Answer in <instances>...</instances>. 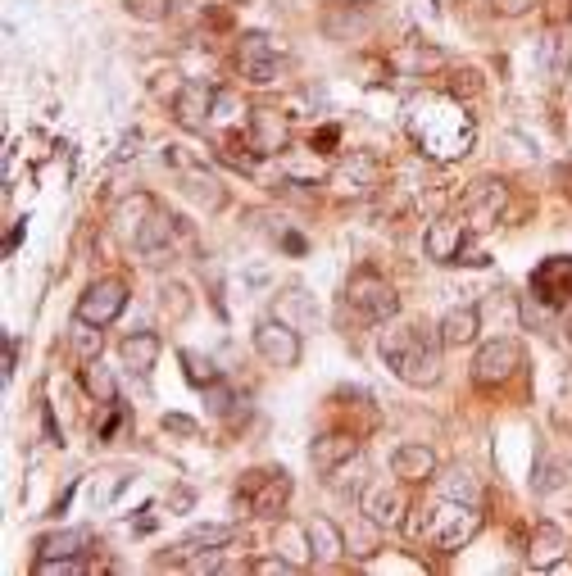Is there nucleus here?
I'll list each match as a JSON object with an SVG mask.
<instances>
[{
  "mask_svg": "<svg viewBox=\"0 0 572 576\" xmlns=\"http://www.w3.org/2000/svg\"><path fill=\"white\" fill-rule=\"evenodd\" d=\"M377 350H382V363L395 372V377L405 381V386H436L441 381V332L427 323H386L382 341H377Z\"/></svg>",
  "mask_w": 572,
  "mask_h": 576,
  "instance_id": "f257e3e1",
  "label": "nucleus"
},
{
  "mask_svg": "<svg viewBox=\"0 0 572 576\" xmlns=\"http://www.w3.org/2000/svg\"><path fill=\"white\" fill-rule=\"evenodd\" d=\"M409 132L418 150L432 159H459L473 146V118L464 114L459 96H423L409 105Z\"/></svg>",
  "mask_w": 572,
  "mask_h": 576,
  "instance_id": "f03ea898",
  "label": "nucleus"
},
{
  "mask_svg": "<svg viewBox=\"0 0 572 576\" xmlns=\"http://www.w3.org/2000/svg\"><path fill=\"white\" fill-rule=\"evenodd\" d=\"M405 527L418 545H432L436 554H454L482 531V513H477V504H464V499L432 495L427 504L409 508Z\"/></svg>",
  "mask_w": 572,
  "mask_h": 576,
  "instance_id": "7ed1b4c3",
  "label": "nucleus"
},
{
  "mask_svg": "<svg viewBox=\"0 0 572 576\" xmlns=\"http://www.w3.org/2000/svg\"><path fill=\"white\" fill-rule=\"evenodd\" d=\"M423 250L436 264H486V254L473 245V227L464 218H436L423 232Z\"/></svg>",
  "mask_w": 572,
  "mask_h": 576,
  "instance_id": "20e7f679",
  "label": "nucleus"
},
{
  "mask_svg": "<svg viewBox=\"0 0 572 576\" xmlns=\"http://www.w3.org/2000/svg\"><path fill=\"white\" fill-rule=\"evenodd\" d=\"M346 300L364 323H391L395 313H400V295H395V286L386 282V277H377L373 268H359V273L350 277Z\"/></svg>",
  "mask_w": 572,
  "mask_h": 576,
  "instance_id": "39448f33",
  "label": "nucleus"
},
{
  "mask_svg": "<svg viewBox=\"0 0 572 576\" xmlns=\"http://www.w3.org/2000/svg\"><path fill=\"white\" fill-rule=\"evenodd\" d=\"M291 499V477L282 468H264V472H246L237 490V508L246 513H259V518H277Z\"/></svg>",
  "mask_w": 572,
  "mask_h": 576,
  "instance_id": "423d86ee",
  "label": "nucleus"
},
{
  "mask_svg": "<svg viewBox=\"0 0 572 576\" xmlns=\"http://www.w3.org/2000/svg\"><path fill=\"white\" fill-rule=\"evenodd\" d=\"M504 205H509V186L495 182V177H482V182H473L464 196H459V218H464L473 232H482V227L500 223Z\"/></svg>",
  "mask_w": 572,
  "mask_h": 576,
  "instance_id": "0eeeda50",
  "label": "nucleus"
},
{
  "mask_svg": "<svg viewBox=\"0 0 572 576\" xmlns=\"http://www.w3.org/2000/svg\"><path fill=\"white\" fill-rule=\"evenodd\" d=\"M237 64H241V78L255 82V87H273L277 73H282V55H277V46L264 32H250V37L237 41Z\"/></svg>",
  "mask_w": 572,
  "mask_h": 576,
  "instance_id": "6e6552de",
  "label": "nucleus"
},
{
  "mask_svg": "<svg viewBox=\"0 0 572 576\" xmlns=\"http://www.w3.org/2000/svg\"><path fill=\"white\" fill-rule=\"evenodd\" d=\"M518 368H523V345L509 341V336H500V341H491V345L477 350L473 381L477 386H500V381H509Z\"/></svg>",
  "mask_w": 572,
  "mask_h": 576,
  "instance_id": "1a4fd4ad",
  "label": "nucleus"
},
{
  "mask_svg": "<svg viewBox=\"0 0 572 576\" xmlns=\"http://www.w3.org/2000/svg\"><path fill=\"white\" fill-rule=\"evenodd\" d=\"M359 513H364L373 527L391 531V527H400V522H405L409 499H405V490L395 486V481H373V486L359 495Z\"/></svg>",
  "mask_w": 572,
  "mask_h": 576,
  "instance_id": "9d476101",
  "label": "nucleus"
},
{
  "mask_svg": "<svg viewBox=\"0 0 572 576\" xmlns=\"http://www.w3.org/2000/svg\"><path fill=\"white\" fill-rule=\"evenodd\" d=\"M178 236H187V223L182 218H173V214H150V223L137 232V254L146 259V264H168L173 259V245H178Z\"/></svg>",
  "mask_w": 572,
  "mask_h": 576,
  "instance_id": "9b49d317",
  "label": "nucleus"
},
{
  "mask_svg": "<svg viewBox=\"0 0 572 576\" xmlns=\"http://www.w3.org/2000/svg\"><path fill=\"white\" fill-rule=\"evenodd\" d=\"M123 304H128V286H123L119 277H100V282H91L87 291H82L78 318H87V323H96V327H109L123 313Z\"/></svg>",
  "mask_w": 572,
  "mask_h": 576,
  "instance_id": "f8f14e48",
  "label": "nucleus"
},
{
  "mask_svg": "<svg viewBox=\"0 0 572 576\" xmlns=\"http://www.w3.org/2000/svg\"><path fill=\"white\" fill-rule=\"evenodd\" d=\"M255 350H259V359H268L273 368H296L300 363V332L286 327L282 318H264V323L255 327Z\"/></svg>",
  "mask_w": 572,
  "mask_h": 576,
  "instance_id": "ddd939ff",
  "label": "nucleus"
},
{
  "mask_svg": "<svg viewBox=\"0 0 572 576\" xmlns=\"http://www.w3.org/2000/svg\"><path fill=\"white\" fill-rule=\"evenodd\" d=\"M572 295V259H545L541 268L532 273V304L541 309H563Z\"/></svg>",
  "mask_w": 572,
  "mask_h": 576,
  "instance_id": "4468645a",
  "label": "nucleus"
},
{
  "mask_svg": "<svg viewBox=\"0 0 572 576\" xmlns=\"http://www.w3.org/2000/svg\"><path fill=\"white\" fill-rule=\"evenodd\" d=\"M377 186H382V168H377L373 155H350L346 164L332 173V191H336V196L364 200V196H373Z\"/></svg>",
  "mask_w": 572,
  "mask_h": 576,
  "instance_id": "2eb2a0df",
  "label": "nucleus"
},
{
  "mask_svg": "<svg viewBox=\"0 0 572 576\" xmlns=\"http://www.w3.org/2000/svg\"><path fill=\"white\" fill-rule=\"evenodd\" d=\"M246 141L255 155H282L286 141H291V123L277 109H255L246 123Z\"/></svg>",
  "mask_w": 572,
  "mask_h": 576,
  "instance_id": "dca6fc26",
  "label": "nucleus"
},
{
  "mask_svg": "<svg viewBox=\"0 0 572 576\" xmlns=\"http://www.w3.org/2000/svg\"><path fill=\"white\" fill-rule=\"evenodd\" d=\"M214 96L205 82H182V91L173 96V118H178L187 132H205L209 118H214Z\"/></svg>",
  "mask_w": 572,
  "mask_h": 576,
  "instance_id": "f3484780",
  "label": "nucleus"
},
{
  "mask_svg": "<svg viewBox=\"0 0 572 576\" xmlns=\"http://www.w3.org/2000/svg\"><path fill=\"white\" fill-rule=\"evenodd\" d=\"M350 459H359V440L346 436V431H327V436H318L314 445H309V463H314L318 472H336Z\"/></svg>",
  "mask_w": 572,
  "mask_h": 576,
  "instance_id": "a211bd4d",
  "label": "nucleus"
},
{
  "mask_svg": "<svg viewBox=\"0 0 572 576\" xmlns=\"http://www.w3.org/2000/svg\"><path fill=\"white\" fill-rule=\"evenodd\" d=\"M441 341H445V350H459V345H473L477 341V332H482V309L477 304H459V309H450L441 318Z\"/></svg>",
  "mask_w": 572,
  "mask_h": 576,
  "instance_id": "6ab92c4d",
  "label": "nucleus"
},
{
  "mask_svg": "<svg viewBox=\"0 0 572 576\" xmlns=\"http://www.w3.org/2000/svg\"><path fill=\"white\" fill-rule=\"evenodd\" d=\"M232 540H237V527H196L178 549H173V554L164 558V563H191V558L209 554V549H227Z\"/></svg>",
  "mask_w": 572,
  "mask_h": 576,
  "instance_id": "aec40b11",
  "label": "nucleus"
},
{
  "mask_svg": "<svg viewBox=\"0 0 572 576\" xmlns=\"http://www.w3.org/2000/svg\"><path fill=\"white\" fill-rule=\"evenodd\" d=\"M305 527H309V549H314V563H323V567L341 563V554H346V531L336 527L332 518H309Z\"/></svg>",
  "mask_w": 572,
  "mask_h": 576,
  "instance_id": "412c9836",
  "label": "nucleus"
},
{
  "mask_svg": "<svg viewBox=\"0 0 572 576\" xmlns=\"http://www.w3.org/2000/svg\"><path fill=\"white\" fill-rule=\"evenodd\" d=\"M391 472L395 481H432L436 477V454L427 445H400L391 454Z\"/></svg>",
  "mask_w": 572,
  "mask_h": 576,
  "instance_id": "4be33fe9",
  "label": "nucleus"
},
{
  "mask_svg": "<svg viewBox=\"0 0 572 576\" xmlns=\"http://www.w3.org/2000/svg\"><path fill=\"white\" fill-rule=\"evenodd\" d=\"M432 495H445V499H464V504H482V490H477V477L468 468H441L432 477Z\"/></svg>",
  "mask_w": 572,
  "mask_h": 576,
  "instance_id": "5701e85b",
  "label": "nucleus"
},
{
  "mask_svg": "<svg viewBox=\"0 0 572 576\" xmlns=\"http://www.w3.org/2000/svg\"><path fill=\"white\" fill-rule=\"evenodd\" d=\"M182 191H187L191 200H200L205 209H223V200H227L223 182H218L214 173H205L200 164H187V168H182Z\"/></svg>",
  "mask_w": 572,
  "mask_h": 576,
  "instance_id": "b1692460",
  "label": "nucleus"
},
{
  "mask_svg": "<svg viewBox=\"0 0 572 576\" xmlns=\"http://www.w3.org/2000/svg\"><path fill=\"white\" fill-rule=\"evenodd\" d=\"M159 350H164V341H159L155 332H132V336H123V345H119L123 363H128V368H137V372H150V368H155Z\"/></svg>",
  "mask_w": 572,
  "mask_h": 576,
  "instance_id": "393cba45",
  "label": "nucleus"
},
{
  "mask_svg": "<svg viewBox=\"0 0 572 576\" xmlns=\"http://www.w3.org/2000/svg\"><path fill=\"white\" fill-rule=\"evenodd\" d=\"M91 549V531H55L37 545V563H50V558H78Z\"/></svg>",
  "mask_w": 572,
  "mask_h": 576,
  "instance_id": "a878e982",
  "label": "nucleus"
},
{
  "mask_svg": "<svg viewBox=\"0 0 572 576\" xmlns=\"http://www.w3.org/2000/svg\"><path fill=\"white\" fill-rule=\"evenodd\" d=\"M82 386L96 395V404H119V381H114V372L100 359H91L87 368H82Z\"/></svg>",
  "mask_w": 572,
  "mask_h": 576,
  "instance_id": "bb28decb",
  "label": "nucleus"
},
{
  "mask_svg": "<svg viewBox=\"0 0 572 576\" xmlns=\"http://www.w3.org/2000/svg\"><path fill=\"white\" fill-rule=\"evenodd\" d=\"M150 214H155V200L150 196H132L119 205V214H114V223H119V232H128L132 241H137V232L150 223Z\"/></svg>",
  "mask_w": 572,
  "mask_h": 576,
  "instance_id": "cd10ccee",
  "label": "nucleus"
},
{
  "mask_svg": "<svg viewBox=\"0 0 572 576\" xmlns=\"http://www.w3.org/2000/svg\"><path fill=\"white\" fill-rule=\"evenodd\" d=\"M300 540H309V527H296V522H282L277 527V554L291 558L296 567H305L314 558V549H300Z\"/></svg>",
  "mask_w": 572,
  "mask_h": 576,
  "instance_id": "c85d7f7f",
  "label": "nucleus"
},
{
  "mask_svg": "<svg viewBox=\"0 0 572 576\" xmlns=\"http://www.w3.org/2000/svg\"><path fill=\"white\" fill-rule=\"evenodd\" d=\"M69 350L78 354L82 363L100 359V327L87 323V318H73V332H69Z\"/></svg>",
  "mask_w": 572,
  "mask_h": 576,
  "instance_id": "c756f323",
  "label": "nucleus"
},
{
  "mask_svg": "<svg viewBox=\"0 0 572 576\" xmlns=\"http://www.w3.org/2000/svg\"><path fill=\"white\" fill-rule=\"evenodd\" d=\"M563 545H568V540H563V531H559V527H550V522H545V527H536V540H532V563H536V567H554V558L563 554Z\"/></svg>",
  "mask_w": 572,
  "mask_h": 576,
  "instance_id": "7c9ffc66",
  "label": "nucleus"
},
{
  "mask_svg": "<svg viewBox=\"0 0 572 576\" xmlns=\"http://www.w3.org/2000/svg\"><path fill=\"white\" fill-rule=\"evenodd\" d=\"M159 313H164V318H173V323H178V318H187V313H191L187 286H178V282H164V286H159Z\"/></svg>",
  "mask_w": 572,
  "mask_h": 576,
  "instance_id": "2f4dec72",
  "label": "nucleus"
},
{
  "mask_svg": "<svg viewBox=\"0 0 572 576\" xmlns=\"http://www.w3.org/2000/svg\"><path fill=\"white\" fill-rule=\"evenodd\" d=\"M123 5H128V14L141 23H164L168 10H173V0H123Z\"/></svg>",
  "mask_w": 572,
  "mask_h": 576,
  "instance_id": "473e14b6",
  "label": "nucleus"
},
{
  "mask_svg": "<svg viewBox=\"0 0 572 576\" xmlns=\"http://www.w3.org/2000/svg\"><path fill=\"white\" fill-rule=\"evenodd\" d=\"M563 472H568V468H559V463H541V477H536V495H550V490L563 481Z\"/></svg>",
  "mask_w": 572,
  "mask_h": 576,
  "instance_id": "72a5a7b5",
  "label": "nucleus"
},
{
  "mask_svg": "<svg viewBox=\"0 0 572 576\" xmlns=\"http://www.w3.org/2000/svg\"><path fill=\"white\" fill-rule=\"evenodd\" d=\"M164 431H178V436H196V422H191V418H178V413H173V418H164Z\"/></svg>",
  "mask_w": 572,
  "mask_h": 576,
  "instance_id": "f704fd0d",
  "label": "nucleus"
},
{
  "mask_svg": "<svg viewBox=\"0 0 572 576\" xmlns=\"http://www.w3.org/2000/svg\"><path fill=\"white\" fill-rule=\"evenodd\" d=\"M495 5H500V14H527L536 0H495Z\"/></svg>",
  "mask_w": 572,
  "mask_h": 576,
  "instance_id": "c9c22d12",
  "label": "nucleus"
},
{
  "mask_svg": "<svg viewBox=\"0 0 572 576\" xmlns=\"http://www.w3.org/2000/svg\"><path fill=\"white\" fill-rule=\"evenodd\" d=\"M568 341H572V318H568Z\"/></svg>",
  "mask_w": 572,
  "mask_h": 576,
  "instance_id": "e433bc0d",
  "label": "nucleus"
}]
</instances>
